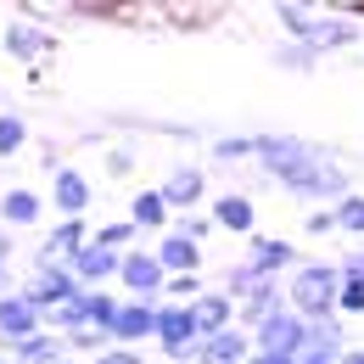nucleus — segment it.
<instances>
[{
    "instance_id": "obj_45",
    "label": "nucleus",
    "mask_w": 364,
    "mask_h": 364,
    "mask_svg": "<svg viewBox=\"0 0 364 364\" xmlns=\"http://www.w3.org/2000/svg\"><path fill=\"white\" fill-rule=\"evenodd\" d=\"M11 286V258H0V291Z\"/></svg>"
},
{
    "instance_id": "obj_46",
    "label": "nucleus",
    "mask_w": 364,
    "mask_h": 364,
    "mask_svg": "<svg viewBox=\"0 0 364 364\" xmlns=\"http://www.w3.org/2000/svg\"><path fill=\"white\" fill-rule=\"evenodd\" d=\"M342 364H364V348H348V353H342Z\"/></svg>"
},
{
    "instance_id": "obj_48",
    "label": "nucleus",
    "mask_w": 364,
    "mask_h": 364,
    "mask_svg": "<svg viewBox=\"0 0 364 364\" xmlns=\"http://www.w3.org/2000/svg\"><path fill=\"white\" fill-rule=\"evenodd\" d=\"M359 46H364V40H359Z\"/></svg>"
},
{
    "instance_id": "obj_27",
    "label": "nucleus",
    "mask_w": 364,
    "mask_h": 364,
    "mask_svg": "<svg viewBox=\"0 0 364 364\" xmlns=\"http://www.w3.org/2000/svg\"><path fill=\"white\" fill-rule=\"evenodd\" d=\"M331 208H336V230H342V235H359V241H364V191H342Z\"/></svg>"
},
{
    "instance_id": "obj_12",
    "label": "nucleus",
    "mask_w": 364,
    "mask_h": 364,
    "mask_svg": "<svg viewBox=\"0 0 364 364\" xmlns=\"http://www.w3.org/2000/svg\"><path fill=\"white\" fill-rule=\"evenodd\" d=\"M90 202H95V185L85 180V168H73V163L50 168V208L56 213H90Z\"/></svg>"
},
{
    "instance_id": "obj_6",
    "label": "nucleus",
    "mask_w": 364,
    "mask_h": 364,
    "mask_svg": "<svg viewBox=\"0 0 364 364\" xmlns=\"http://www.w3.org/2000/svg\"><path fill=\"white\" fill-rule=\"evenodd\" d=\"M163 258H157V247L151 252H140V247H124V264H118V286L129 291V297H163Z\"/></svg>"
},
{
    "instance_id": "obj_14",
    "label": "nucleus",
    "mask_w": 364,
    "mask_h": 364,
    "mask_svg": "<svg viewBox=\"0 0 364 364\" xmlns=\"http://www.w3.org/2000/svg\"><path fill=\"white\" fill-rule=\"evenodd\" d=\"M247 359H252V331L235 319L225 331H208L202 336V359L196 364H247Z\"/></svg>"
},
{
    "instance_id": "obj_43",
    "label": "nucleus",
    "mask_w": 364,
    "mask_h": 364,
    "mask_svg": "<svg viewBox=\"0 0 364 364\" xmlns=\"http://www.w3.org/2000/svg\"><path fill=\"white\" fill-rule=\"evenodd\" d=\"M297 364H342V353H325V348H303Z\"/></svg>"
},
{
    "instance_id": "obj_41",
    "label": "nucleus",
    "mask_w": 364,
    "mask_h": 364,
    "mask_svg": "<svg viewBox=\"0 0 364 364\" xmlns=\"http://www.w3.org/2000/svg\"><path fill=\"white\" fill-rule=\"evenodd\" d=\"M336 264H342V274H359V280H364V241H359V247H348Z\"/></svg>"
},
{
    "instance_id": "obj_22",
    "label": "nucleus",
    "mask_w": 364,
    "mask_h": 364,
    "mask_svg": "<svg viewBox=\"0 0 364 364\" xmlns=\"http://www.w3.org/2000/svg\"><path fill=\"white\" fill-rule=\"evenodd\" d=\"M129 219L140 230H168L174 225V202L163 196V185H146V191H135V202H129Z\"/></svg>"
},
{
    "instance_id": "obj_11",
    "label": "nucleus",
    "mask_w": 364,
    "mask_h": 364,
    "mask_svg": "<svg viewBox=\"0 0 364 364\" xmlns=\"http://www.w3.org/2000/svg\"><path fill=\"white\" fill-rule=\"evenodd\" d=\"M68 264H73V274H79L85 286H112V280H118V264H124V252L107 247V241H95V230H90V241H85Z\"/></svg>"
},
{
    "instance_id": "obj_32",
    "label": "nucleus",
    "mask_w": 364,
    "mask_h": 364,
    "mask_svg": "<svg viewBox=\"0 0 364 364\" xmlns=\"http://www.w3.org/2000/svg\"><path fill=\"white\" fill-rule=\"evenodd\" d=\"M140 235H146V230H140L135 219H129V213H124V219H112V225H101V230H95V241H107V247H118V252H124V247H135Z\"/></svg>"
},
{
    "instance_id": "obj_16",
    "label": "nucleus",
    "mask_w": 364,
    "mask_h": 364,
    "mask_svg": "<svg viewBox=\"0 0 364 364\" xmlns=\"http://www.w3.org/2000/svg\"><path fill=\"white\" fill-rule=\"evenodd\" d=\"M85 241H90V219L85 213H56V225L46 230V241H40L34 258H73Z\"/></svg>"
},
{
    "instance_id": "obj_21",
    "label": "nucleus",
    "mask_w": 364,
    "mask_h": 364,
    "mask_svg": "<svg viewBox=\"0 0 364 364\" xmlns=\"http://www.w3.org/2000/svg\"><path fill=\"white\" fill-rule=\"evenodd\" d=\"M191 314H196V325H202V336H208V331H225V325H235V297H230L225 286H219V291L202 286V291L191 297Z\"/></svg>"
},
{
    "instance_id": "obj_2",
    "label": "nucleus",
    "mask_w": 364,
    "mask_h": 364,
    "mask_svg": "<svg viewBox=\"0 0 364 364\" xmlns=\"http://www.w3.org/2000/svg\"><path fill=\"white\" fill-rule=\"evenodd\" d=\"M336 291H342V264H297V269L286 274V303L297 309L303 319H319V314H342L336 309Z\"/></svg>"
},
{
    "instance_id": "obj_36",
    "label": "nucleus",
    "mask_w": 364,
    "mask_h": 364,
    "mask_svg": "<svg viewBox=\"0 0 364 364\" xmlns=\"http://www.w3.org/2000/svg\"><path fill=\"white\" fill-rule=\"evenodd\" d=\"M252 280H258V269H252V264H247V258H241V264H230V269H225V280H219V286H225L230 297H241V291H247V286H252Z\"/></svg>"
},
{
    "instance_id": "obj_47",
    "label": "nucleus",
    "mask_w": 364,
    "mask_h": 364,
    "mask_svg": "<svg viewBox=\"0 0 364 364\" xmlns=\"http://www.w3.org/2000/svg\"><path fill=\"white\" fill-rule=\"evenodd\" d=\"M0 364H11V353H6V348H0Z\"/></svg>"
},
{
    "instance_id": "obj_18",
    "label": "nucleus",
    "mask_w": 364,
    "mask_h": 364,
    "mask_svg": "<svg viewBox=\"0 0 364 364\" xmlns=\"http://www.w3.org/2000/svg\"><path fill=\"white\" fill-rule=\"evenodd\" d=\"M6 353H11V364H56L62 353H68V336H62L56 325H40V331L17 336Z\"/></svg>"
},
{
    "instance_id": "obj_23",
    "label": "nucleus",
    "mask_w": 364,
    "mask_h": 364,
    "mask_svg": "<svg viewBox=\"0 0 364 364\" xmlns=\"http://www.w3.org/2000/svg\"><path fill=\"white\" fill-rule=\"evenodd\" d=\"M157 258H163V269H202V241H191L180 230H157Z\"/></svg>"
},
{
    "instance_id": "obj_26",
    "label": "nucleus",
    "mask_w": 364,
    "mask_h": 364,
    "mask_svg": "<svg viewBox=\"0 0 364 364\" xmlns=\"http://www.w3.org/2000/svg\"><path fill=\"white\" fill-rule=\"evenodd\" d=\"M309 348L348 353V325H342V314H319V319H309Z\"/></svg>"
},
{
    "instance_id": "obj_34",
    "label": "nucleus",
    "mask_w": 364,
    "mask_h": 364,
    "mask_svg": "<svg viewBox=\"0 0 364 364\" xmlns=\"http://www.w3.org/2000/svg\"><path fill=\"white\" fill-rule=\"evenodd\" d=\"M202 291V269H174L168 280H163V297H180V303H191Z\"/></svg>"
},
{
    "instance_id": "obj_40",
    "label": "nucleus",
    "mask_w": 364,
    "mask_h": 364,
    "mask_svg": "<svg viewBox=\"0 0 364 364\" xmlns=\"http://www.w3.org/2000/svg\"><path fill=\"white\" fill-rule=\"evenodd\" d=\"M314 11H348V17H364V0H303Z\"/></svg>"
},
{
    "instance_id": "obj_37",
    "label": "nucleus",
    "mask_w": 364,
    "mask_h": 364,
    "mask_svg": "<svg viewBox=\"0 0 364 364\" xmlns=\"http://www.w3.org/2000/svg\"><path fill=\"white\" fill-rule=\"evenodd\" d=\"M90 364H146V359H140V348H129V342H107Z\"/></svg>"
},
{
    "instance_id": "obj_38",
    "label": "nucleus",
    "mask_w": 364,
    "mask_h": 364,
    "mask_svg": "<svg viewBox=\"0 0 364 364\" xmlns=\"http://www.w3.org/2000/svg\"><path fill=\"white\" fill-rule=\"evenodd\" d=\"M303 230H309V235H331V230H336V208H314V213L303 219Z\"/></svg>"
},
{
    "instance_id": "obj_19",
    "label": "nucleus",
    "mask_w": 364,
    "mask_h": 364,
    "mask_svg": "<svg viewBox=\"0 0 364 364\" xmlns=\"http://www.w3.org/2000/svg\"><path fill=\"white\" fill-rule=\"evenodd\" d=\"M163 196L174 202V213H180V208H202V196H208V168H202V163H174L168 180H163Z\"/></svg>"
},
{
    "instance_id": "obj_17",
    "label": "nucleus",
    "mask_w": 364,
    "mask_h": 364,
    "mask_svg": "<svg viewBox=\"0 0 364 364\" xmlns=\"http://www.w3.org/2000/svg\"><path fill=\"white\" fill-rule=\"evenodd\" d=\"M364 40V28L348 17V11H314V34H309V46L314 50H348V46H359Z\"/></svg>"
},
{
    "instance_id": "obj_20",
    "label": "nucleus",
    "mask_w": 364,
    "mask_h": 364,
    "mask_svg": "<svg viewBox=\"0 0 364 364\" xmlns=\"http://www.w3.org/2000/svg\"><path fill=\"white\" fill-rule=\"evenodd\" d=\"M208 213L219 219V230H230V235H241V241H247V235L258 230V202H252L247 191H225V196H219V202H213Z\"/></svg>"
},
{
    "instance_id": "obj_4",
    "label": "nucleus",
    "mask_w": 364,
    "mask_h": 364,
    "mask_svg": "<svg viewBox=\"0 0 364 364\" xmlns=\"http://www.w3.org/2000/svg\"><path fill=\"white\" fill-rule=\"evenodd\" d=\"M40 309H62V303H73L79 291H85V280L73 274V264L68 258H34V274H28V286H23Z\"/></svg>"
},
{
    "instance_id": "obj_35",
    "label": "nucleus",
    "mask_w": 364,
    "mask_h": 364,
    "mask_svg": "<svg viewBox=\"0 0 364 364\" xmlns=\"http://www.w3.org/2000/svg\"><path fill=\"white\" fill-rule=\"evenodd\" d=\"M336 309H342V319H348V314H364V280H359V274H342Z\"/></svg>"
},
{
    "instance_id": "obj_10",
    "label": "nucleus",
    "mask_w": 364,
    "mask_h": 364,
    "mask_svg": "<svg viewBox=\"0 0 364 364\" xmlns=\"http://www.w3.org/2000/svg\"><path fill=\"white\" fill-rule=\"evenodd\" d=\"M46 325V309L28 297V291H0V348H11L17 336H28V331H40Z\"/></svg>"
},
{
    "instance_id": "obj_28",
    "label": "nucleus",
    "mask_w": 364,
    "mask_h": 364,
    "mask_svg": "<svg viewBox=\"0 0 364 364\" xmlns=\"http://www.w3.org/2000/svg\"><path fill=\"white\" fill-rule=\"evenodd\" d=\"M79 303H85L90 325H112V314H118V303H124V297H112L107 286H85V291H79Z\"/></svg>"
},
{
    "instance_id": "obj_7",
    "label": "nucleus",
    "mask_w": 364,
    "mask_h": 364,
    "mask_svg": "<svg viewBox=\"0 0 364 364\" xmlns=\"http://www.w3.org/2000/svg\"><path fill=\"white\" fill-rule=\"evenodd\" d=\"M0 46H6V56H17V62H34V68H40L50 50H56V34H50L40 17H17V23H6Z\"/></svg>"
},
{
    "instance_id": "obj_5",
    "label": "nucleus",
    "mask_w": 364,
    "mask_h": 364,
    "mask_svg": "<svg viewBox=\"0 0 364 364\" xmlns=\"http://www.w3.org/2000/svg\"><path fill=\"white\" fill-rule=\"evenodd\" d=\"M252 348H274V353H303V348H309V319L297 314L291 303H286V309H274L269 319H258V325H252Z\"/></svg>"
},
{
    "instance_id": "obj_44",
    "label": "nucleus",
    "mask_w": 364,
    "mask_h": 364,
    "mask_svg": "<svg viewBox=\"0 0 364 364\" xmlns=\"http://www.w3.org/2000/svg\"><path fill=\"white\" fill-rule=\"evenodd\" d=\"M0 258H11V225L0 219Z\"/></svg>"
},
{
    "instance_id": "obj_1",
    "label": "nucleus",
    "mask_w": 364,
    "mask_h": 364,
    "mask_svg": "<svg viewBox=\"0 0 364 364\" xmlns=\"http://www.w3.org/2000/svg\"><path fill=\"white\" fill-rule=\"evenodd\" d=\"M252 168L258 174H269L286 196H297V202H336L342 191H353V174H348V163L331 151V146H319V140H303V135H269L252 140Z\"/></svg>"
},
{
    "instance_id": "obj_9",
    "label": "nucleus",
    "mask_w": 364,
    "mask_h": 364,
    "mask_svg": "<svg viewBox=\"0 0 364 364\" xmlns=\"http://www.w3.org/2000/svg\"><path fill=\"white\" fill-rule=\"evenodd\" d=\"M274 309H286V274H258L241 297H235V319L252 331L258 319H269Z\"/></svg>"
},
{
    "instance_id": "obj_29",
    "label": "nucleus",
    "mask_w": 364,
    "mask_h": 364,
    "mask_svg": "<svg viewBox=\"0 0 364 364\" xmlns=\"http://www.w3.org/2000/svg\"><path fill=\"white\" fill-rule=\"evenodd\" d=\"M168 230H180V235H191V241H202V247H208V241H213V230H219V219H213V213H196V208H180Z\"/></svg>"
},
{
    "instance_id": "obj_42",
    "label": "nucleus",
    "mask_w": 364,
    "mask_h": 364,
    "mask_svg": "<svg viewBox=\"0 0 364 364\" xmlns=\"http://www.w3.org/2000/svg\"><path fill=\"white\" fill-rule=\"evenodd\" d=\"M247 364H297V353H274V348H252Z\"/></svg>"
},
{
    "instance_id": "obj_33",
    "label": "nucleus",
    "mask_w": 364,
    "mask_h": 364,
    "mask_svg": "<svg viewBox=\"0 0 364 364\" xmlns=\"http://www.w3.org/2000/svg\"><path fill=\"white\" fill-rule=\"evenodd\" d=\"M252 140L258 135H219L213 140V157L219 163H252Z\"/></svg>"
},
{
    "instance_id": "obj_8",
    "label": "nucleus",
    "mask_w": 364,
    "mask_h": 364,
    "mask_svg": "<svg viewBox=\"0 0 364 364\" xmlns=\"http://www.w3.org/2000/svg\"><path fill=\"white\" fill-rule=\"evenodd\" d=\"M157 303H163V297H129V291H124L118 314L107 325L112 342H129V348H135V342H151V331H157Z\"/></svg>"
},
{
    "instance_id": "obj_30",
    "label": "nucleus",
    "mask_w": 364,
    "mask_h": 364,
    "mask_svg": "<svg viewBox=\"0 0 364 364\" xmlns=\"http://www.w3.org/2000/svg\"><path fill=\"white\" fill-rule=\"evenodd\" d=\"M107 342H112L107 325H79V331H68V353H79V359H95Z\"/></svg>"
},
{
    "instance_id": "obj_25",
    "label": "nucleus",
    "mask_w": 364,
    "mask_h": 364,
    "mask_svg": "<svg viewBox=\"0 0 364 364\" xmlns=\"http://www.w3.org/2000/svg\"><path fill=\"white\" fill-rule=\"evenodd\" d=\"M319 56H325V50H314L309 40H286V34H280V46L269 50V62L280 68V73H314Z\"/></svg>"
},
{
    "instance_id": "obj_39",
    "label": "nucleus",
    "mask_w": 364,
    "mask_h": 364,
    "mask_svg": "<svg viewBox=\"0 0 364 364\" xmlns=\"http://www.w3.org/2000/svg\"><path fill=\"white\" fill-rule=\"evenodd\" d=\"M135 174V157L129 151H107V180H129Z\"/></svg>"
},
{
    "instance_id": "obj_24",
    "label": "nucleus",
    "mask_w": 364,
    "mask_h": 364,
    "mask_svg": "<svg viewBox=\"0 0 364 364\" xmlns=\"http://www.w3.org/2000/svg\"><path fill=\"white\" fill-rule=\"evenodd\" d=\"M40 213H46V202H40V191H28V185H11V191L0 196V219H6L11 230L40 225Z\"/></svg>"
},
{
    "instance_id": "obj_13",
    "label": "nucleus",
    "mask_w": 364,
    "mask_h": 364,
    "mask_svg": "<svg viewBox=\"0 0 364 364\" xmlns=\"http://www.w3.org/2000/svg\"><path fill=\"white\" fill-rule=\"evenodd\" d=\"M140 6H151V17L168 23V28H202V23H213L225 11L230 0H140Z\"/></svg>"
},
{
    "instance_id": "obj_3",
    "label": "nucleus",
    "mask_w": 364,
    "mask_h": 364,
    "mask_svg": "<svg viewBox=\"0 0 364 364\" xmlns=\"http://www.w3.org/2000/svg\"><path fill=\"white\" fill-rule=\"evenodd\" d=\"M151 342H157V353L174 364H196L202 359V325L191 314V303L180 297H163L157 303V331H151Z\"/></svg>"
},
{
    "instance_id": "obj_31",
    "label": "nucleus",
    "mask_w": 364,
    "mask_h": 364,
    "mask_svg": "<svg viewBox=\"0 0 364 364\" xmlns=\"http://www.w3.org/2000/svg\"><path fill=\"white\" fill-rule=\"evenodd\" d=\"M28 146V124H23V112H6L0 107V157H17Z\"/></svg>"
},
{
    "instance_id": "obj_15",
    "label": "nucleus",
    "mask_w": 364,
    "mask_h": 364,
    "mask_svg": "<svg viewBox=\"0 0 364 364\" xmlns=\"http://www.w3.org/2000/svg\"><path fill=\"white\" fill-rule=\"evenodd\" d=\"M247 264L258 274H291L297 269V247L286 241V235H247Z\"/></svg>"
}]
</instances>
